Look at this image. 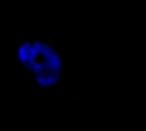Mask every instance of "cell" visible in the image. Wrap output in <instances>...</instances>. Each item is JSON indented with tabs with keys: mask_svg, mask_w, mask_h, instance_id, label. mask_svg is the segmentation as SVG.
Instances as JSON below:
<instances>
[{
	"mask_svg": "<svg viewBox=\"0 0 146 131\" xmlns=\"http://www.w3.org/2000/svg\"><path fill=\"white\" fill-rule=\"evenodd\" d=\"M33 42V41H27V42H26V41H23L21 43H22V45L24 46V48H25L26 49H31Z\"/></svg>",
	"mask_w": 146,
	"mask_h": 131,
	"instance_id": "obj_1",
	"label": "cell"
},
{
	"mask_svg": "<svg viewBox=\"0 0 146 131\" xmlns=\"http://www.w3.org/2000/svg\"><path fill=\"white\" fill-rule=\"evenodd\" d=\"M26 50V49L24 48V46L21 44V47H18V54H21L23 51H25Z\"/></svg>",
	"mask_w": 146,
	"mask_h": 131,
	"instance_id": "obj_2",
	"label": "cell"
},
{
	"mask_svg": "<svg viewBox=\"0 0 146 131\" xmlns=\"http://www.w3.org/2000/svg\"><path fill=\"white\" fill-rule=\"evenodd\" d=\"M30 76H31L33 78H34V79H35V78H36L38 75H37V74H35V73H33V72H30Z\"/></svg>",
	"mask_w": 146,
	"mask_h": 131,
	"instance_id": "obj_3",
	"label": "cell"
}]
</instances>
